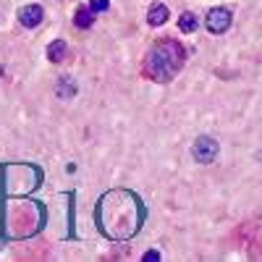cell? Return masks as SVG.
I'll return each mask as SVG.
<instances>
[{
    "mask_svg": "<svg viewBox=\"0 0 262 262\" xmlns=\"http://www.w3.org/2000/svg\"><path fill=\"white\" fill-rule=\"evenodd\" d=\"M144 259H147V262H152V259H160V254H158V252H147V254H144Z\"/></svg>",
    "mask_w": 262,
    "mask_h": 262,
    "instance_id": "obj_11",
    "label": "cell"
},
{
    "mask_svg": "<svg viewBox=\"0 0 262 262\" xmlns=\"http://www.w3.org/2000/svg\"><path fill=\"white\" fill-rule=\"evenodd\" d=\"M196 24H200V18H196L191 11H184V13L179 16V29H181V32H186V34H189V32H194V29H196Z\"/></svg>",
    "mask_w": 262,
    "mask_h": 262,
    "instance_id": "obj_9",
    "label": "cell"
},
{
    "mask_svg": "<svg viewBox=\"0 0 262 262\" xmlns=\"http://www.w3.org/2000/svg\"><path fill=\"white\" fill-rule=\"evenodd\" d=\"M55 92H58V97H63V100L74 97V95H76V81H74L71 76H60V81H58V86H55Z\"/></svg>",
    "mask_w": 262,
    "mask_h": 262,
    "instance_id": "obj_7",
    "label": "cell"
},
{
    "mask_svg": "<svg viewBox=\"0 0 262 262\" xmlns=\"http://www.w3.org/2000/svg\"><path fill=\"white\" fill-rule=\"evenodd\" d=\"M74 24H76L79 29H90V27L95 24V11H92L90 6H81V8L76 11V16H74Z\"/></svg>",
    "mask_w": 262,
    "mask_h": 262,
    "instance_id": "obj_6",
    "label": "cell"
},
{
    "mask_svg": "<svg viewBox=\"0 0 262 262\" xmlns=\"http://www.w3.org/2000/svg\"><path fill=\"white\" fill-rule=\"evenodd\" d=\"M217 149H221V147H217V142L212 137H196V142L191 147V155H194L196 163L207 165V163H212L217 158Z\"/></svg>",
    "mask_w": 262,
    "mask_h": 262,
    "instance_id": "obj_2",
    "label": "cell"
},
{
    "mask_svg": "<svg viewBox=\"0 0 262 262\" xmlns=\"http://www.w3.org/2000/svg\"><path fill=\"white\" fill-rule=\"evenodd\" d=\"M184 48L173 39H163L144 55V74L152 81H170L184 66Z\"/></svg>",
    "mask_w": 262,
    "mask_h": 262,
    "instance_id": "obj_1",
    "label": "cell"
},
{
    "mask_svg": "<svg viewBox=\"0 0 262 262\" xmlns=\"http://www.w3.org/2000/svg\"><path fill=\"white\" fill-rule=\"evenodd\" d=\"M168 6H163V3H155V6H149V13H147V21L152 27H163L165 21H168Z\"/></svg>",
    "mask_w": 262,
    "mask_h": 262,
    "instance_id": "obj_5",
    "label": "cell"
},
{
    "mask_svg": "<svg viewBox=\"0 0 262 262\" xmlns=\"http://www.w3.org/2000/svg\"><path fill=\"white\" fill-rule=\"evenodd\" d=\"M42 18H45V8L37 6V3H29L18 11V24L21 27H27V29H34L42 24Z\"/></svg>",
    "mask_w": 262,
    "mask_h": 262,
    "instance_id": "obj_3",
    "label": "cell"
},
{
    "mask_svg": "<svg viewBox=\"0 0 262 262\" xmlns=\"http://www.w3.org/2000/svg\"><path fill=\"white\" fill-rule=\"evenodd\" d=\"M231 27V11L228 8H212L207 13V29L212 34H223Z\"/></svg>",
    "mask_w": 262,
    "mask_h": 262,
    "instance_id": "obj_4",
    "label": "cell"
},
{
    "mask_svg": "<svg viewBox=\"0 0 262 262\" xmlns=\"http://www.w3.org/2000/svg\"><path fill=\"white\" fill-rule=\"evenodd\" d=\"M107 6H111V0H92V3H90V8H92L95 13H100V11H105Z\"/></svg>",
    "mask_w": 262,
    "mask_h": 262,
    "instance_id": "obj_10",
    "label": "cell"
},
{
    "mask_svg": "<svg viewBox=\"0 0 262 262\" xmlns=\"http://www.w3.org/2000/svg\"><path fill=\"white\" fill-rule=\"evenodd\" d=\"M66 53H69V45H66L63 39H55V42H50V45H48V58L53 63H60L66 58Z\"/></svg>",
    "mask_w": 262,
    "mask_h": 262,
    "instance_id": "obj_8",
    "label": "cell"
}]
</instances>
